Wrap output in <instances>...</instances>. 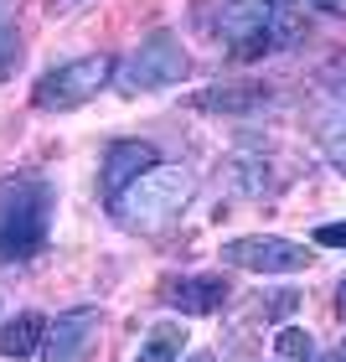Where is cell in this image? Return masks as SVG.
Wrapping results in <instances>:
<instances>
[{
	"label": "cell",
	"mask_w": 346,
	"mask_h": 362,
	"mask_svg": "<svg viewBox=\"0 0 346 362\" xmlns=\"http://www.w3.org/2000/svg\"><path fill=\"white\" fill-rule=\"evenodd\" d=\"M274 6H294V0H274Z\"/></svg>",
	"instance_id": "obj_23"
},
{
	"label": "cell",
	"mask_w": 346,
	"mask_h": 362,
	"mask_svg": "<svg viewBox=\"0 0 346 362\" xmlns=\"http://www.w3.org/2000/svg\"><path fill=\"white\" fill-rule=\"evenodd\" d=\"M217 254H222L227 269H249V274H300V269H310V259H316L305 243L279 238V233H243V238H227Z\"/></svg>",
	"instance_id": "obj_5"
},
{
	"label": "cell",
	"mask_w": 346,
	"mask_h": 362,
	"mask_svg": "<svg viewBox=\"0 0 346 362\" xmlns=\"http://www.w3.org/2000/svg\"><path fill=\"white\" fill-rule=\"evenodd\" d=\"M16 62H21V26H16L6 16V6H0V78H11Z\"/></svg>",
	"instance_id": "obj_14"
},
{
	"label": "cell",
	"mask_w": 346,
	"mask_h": 362,
	"mask_svg": "<svg viewBox=\"0 0 346 362\" xmlns=\"http://www.w3.org/2000/svg\"><path fill=\"white\" fill-rule=\"evenodd\" d=\"M316 11H331V16H346V0H310Z\"/></svg>",
	"instance_id": "obj_18"
},
{
	"label": "cell",
	"mask_w": 346,
	"mask_h": 362,
	"mask_svg": "<svg viewBox=\"0 0 346 362\" xmlns=\"http://www.w3.org/2000/svg\"><path fill=\"white\" fill-rule=\"evenodd\" d=\"M316 140H321V151L346 171V104L341 98H326V104L316 109Z\"/></svg>",
	"instance_id": "obj_12"
},
{
	"label": "cell",
	"mask_w": 346,
	"mask_h": 362,
	"mask_svg": "<svg viewBox=\"0 0 346 362\" xmlns=\"http://www.w3.org/2000/svg\"><path fill=\"white\" fill-rule=\"evenodd\" d=\"M114 68H119V57H109V52H88V57L57 62V68H47L37 83H31V104H37L42 114L83 109L88 98L114 88Z\"/></svg>",
	"instance_id": "obj_3"
},
{
	"label": "cell",
	"mask_w": 346,
	"mask_h": 362,
	"mask_svg": "<svg viewBox=\"0 0 346 362\" xmlns=\"http://www.w3.org/2000/svg\"><path fill=\"white\" fill-rule=\"evenodd\" d=\"M181 352H186V326L181 321H155L150 332L140 337L135 362H181Z\"/></svg>",
	"instance_id": "obj_11"
},
{
	"label": "cell",
	"mask_w": 346,
	"mask_h": 362,
	"mask_svg": "<svg viewBox=\"0 0 346 362\" xmlns=\"http://www.w3.org/2000/svg\"><path fill=\"white\" fill-rule=\"evenodd\" d=\"M78 6H83V0H52L47 11H52V16H62V11H78Z\"/></svg>",
	"instance_id": "obj_20"
},
{
	"label": "cell",
	"mask_w": 346,
	"mask_h": 362,
	"mask_svg": "<svg viewBox=\"0 0 346 362\" xmlns=\"http://www.w3.org/2000/svg\"><path fill=\"white\" fill-rule=\"evenodd\" d=\"M52 207H57V197L47 181L16 187V197L0 212V264H26V259H37L47 249V238H52Z\"/></svg>",
	"instance_id": "obj_2"
},
{
	"label": "cell",
	"mask_w": 346,
	"mask_h": 362,
	"mask_svg": "<svg viewBox=\"0 0 346 362\" xmlns=\"http://www.w3.org/2000/svg\"><path fill=\"white\" fill-rule=\"evenodd\" d=\"M104 316L93 305H78V310H62L57 321H47V337H42V362H83L93 352V337Z\"/></svg>",
	"instance_id": "obj_6"
},
{
	"label": "cell",
	"mask_w": 346,
	"mask_h": 362,
	"mask_svg": "<svg viewBox=\"0 0 346 362\" xmlns=\"http://www.w3.org/2000/svg\"><path fill=\"white\" fill-rule=\"evenodd\" d=\"M42 337H47V316H37V310H21V316L0 321V357H31L42 352Z\"/></svg>",
	"instance_id": "obj_10"
},
{
	"label": "cell",
	"mask_w": 346,
	"mask_h": 362,
	"mask_svg": "<svg viewBox=\"0 0 346 362\" xmlns=\"http://www.w3.org/2000/svg\"><path fill=\"white\" fill-rule=\"evenodd\" d=\"M186 362H217V357H212V352H191Z\"/></svg>",
	"instance_id": "obj_22"
},
{
	"label": "cell",
	"mask_w": 346,
	"mask_h": 362,
	"mask_svg": "<svg viewBox=\"0 0 346 362\" xmlns=\"http://www.w3.org/2000/svg\"><path fill=\"white\" fill-rule=\"evenodd\" d=\"M150 166H160L150 140H114L104 151V192H109V202L129 187V181H140Z\"/></svg>",
	"instance_id": "obj_8"
},
{
	"label": "cell",
	"mask_w": 346,
	"mask_h": 362,
	"mask_svg": "<svg viewBox=\"0 0 346 362\" xmlns=\"http://www.w3.org/2000/svg\"><path fill=\"white\" fill-rule=\"evenodd\" d=\"M336 316H346V279L336 285Z\"/></svg>",
	"instance_id": "obj_21"
},
{
	"label": "cell",
	"mask_w": 346,
	"mask_h": 362,
	"mask_svg": "<svg viewBox=\"0 0 346 362\" xmlns=\"http://www.w3.org/2000/svg\"><path fill=\"white\" fill-rule=\"evenodd\" d=\"M186 73H191V57H186V47H181V37H171V31H150L129 57H119L114 88H119L124 98H140V93L176 88Z\"/></svg>",
	"instance_id": "obj_4"
},
{
	"label": "cell",
	"mask_w": 346,
	"mask_h": 362,
	"mask_svg": "<svg viewBox=\"0 0 346 362\" xmlns=\"http://www.w3.org/2000/svg\"><path fill=\"white\" fill-rule=\"evenodd\" d=\"M171 310H181V316H217V310L233 300V285H227L222 274H181L166 285V295H160Z\"/></svg>",
	"instance_id": "obj_7"
},
{
	"label": "cell",
	"mask_w": 346,
	"mask_h": 362,
	"mask_svg": "<svg viewBox=\"0 0 346 362\" xmlns=\"http://www.w3.org/2000/svg\"><path fill=\"white\" fill-rule=\"evenodd\" d=\"M310 243H321V249H346V223H321Z\"/></svg>",
	"instance_id": "obj_16"
},
{
	"label": "cell",
	"mask_w": 346,
	"mask_h": 362,
	"mask_svg": "<svg viewBox=\"0 0 346 362\" xmlns=\"http://www.w3.org/2000/svg\"><path fill=\"white\" fill-rule=\"evenodd\" d=\"M326 83H331V98H341V104H346V62H336Z\"/></svg>",
	"instance_id": "obj_17"
},
{
	"label": "cell",
	"mask_w": 346,
	"mask_h": 362,
	"mask_svg": "<svg viewBox=\"0 0 346 362\" xmlns=\"http://www.w3.org/2000/svg\"><path fill=\"white\" fill-rule=\"evenodd\" d=\"M321 362H346V337H341V341H336V347H331V352H326Z\"/></svg>",
	"instance_id": "obj_19"
},
{
	"label": "cell",
	"mask_w": 346,
	"mask_h": 362,
	"mask_svg": "<svg viewBox=\"0 0 346 362\" xmlns=\"http://www.w3.org/2000/svg\"><path fill=\"white\" fill-rule=\"evenodd\" d=\"M269 295H274V300H258L253 305L258 321H279V316H290V310L300 305V295H294V290H269Z\"/></svg>",
	"instance_id": "obj_15"
},
{
	"label": "cell",
	"mask_w": 346,
	"mask_h": 362,
	"mask_svg": "<svg viewBox=\"0 0 346 362\" xmlns=\"http://www.w3.org/2000/svg\"><path fill=\"white\" fill-rule=\"evenodd\" d=\"M191 197H196V176L186 166H150L140 181H129L109 207L119 218V228H129V233H155V228H166L186 212Z\"/></svg>",
	"instance_id": "obj_1"
},
{
	"label": "cell",
	"mask_w": 346,
	"mask_h": 362,
	"mask_svg": "<svg viewBox=\"0 0 346 362\" xmlns=\"http://www.w3.org/2000/svg\"><path fill=\"white\" fill-rule=\"evenodd\" d=\"M274 357H279V362H310V357H316V341H310L305 326H279Z\"/></svg>",
	"instance_id": "obj_13"
},
{
	"label": "cell",
	"mask_w": 346,
	"mask_h": 362,
	"mask_svg": "<svg viewBox=\"0 0 346 362\" xmlns=\"http://www.w3.org/2000/svg\"><path fill=\"white\" fill-rule=\"evenodd\" d=\"M269 104H274L269 83H217V88L196 93V109H207V114H258Z\"/></svg>",
	"instance_id": "obj_9"
}]
</instances>
